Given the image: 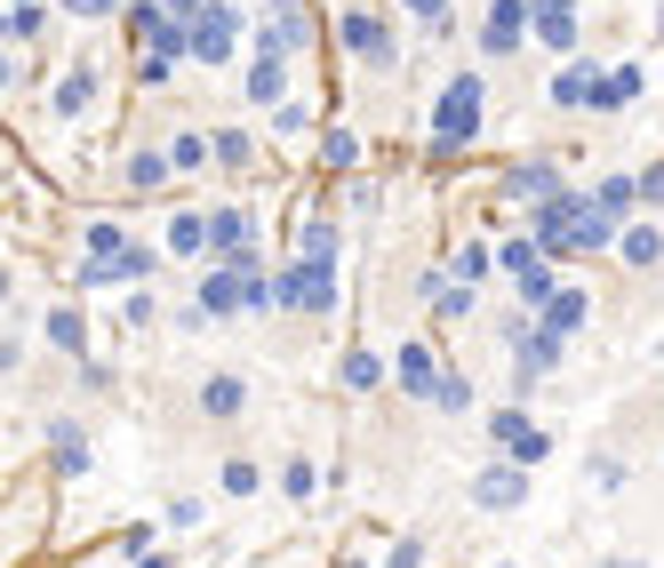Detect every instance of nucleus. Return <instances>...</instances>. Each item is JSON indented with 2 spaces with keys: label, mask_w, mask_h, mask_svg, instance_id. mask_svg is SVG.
<instances>
[{
  "label": "nucleus",
  "mask_w": 664,
  "mask_h": 568,
  "mask_svg": "<svg viewBox=\"0 0 664 568\" xmlns=\"http://www.w3.org/2000/svg\"><path fill=\"white\" fill-rule=\"evenodd\" d=\"M473 137H481V73H449L441 105H433V152L449 160V152H464Z\"/></svg>",
  "instance_id": "obj_1"
},
{
  "label": "nucleus",
  "mask_w": 664,
  "mask_h": 568,
  "mask_svg": "<svg viewBox=\"0 0 664 568\" xmlns=\"http://www.w3.org/2000/svg\"><path fill=\"white\" fill-rule=\"evenodd\" d=\"M273 305H281V313H305V320H328V313H337V264H313V256L281 264Z\"/></svg>",
  "instance_id": "obj_2"
},
{
  "label": "nucleus",
  "mask_w": 664,
  "mask_h": 568,
  "mask_svg": "<svg viewBox=\"0 0 664 568\" xmlns=\"http://www.w3.org/2000/svg\"><path fill=\"white\" fill-rule=\"evenodd\" d=\"M232 49H241V9L201 0V9L185 17V56H192V64H224Z\"/></svg>",
  "instance_id": "obj_3"
},
{
  "label": "nucleus",
  "mask_w": 664,
  "mask_h": 568,
  "mask_svg": "<svg viewBox=\"0 0 664 568\" xmlns=\"http://www.w3.org/2000/svg\"><path fill=\"white\" fill-rule=\"evenodd\" d=\"M337 41H345L360 64H369V73H392V64H401V41H392V24H384L377 9H345Z\"/></svg>",
  "instance_id": "obj_4"
},
{
  "label": "nucleus",
  "mask_w": 664,
  "mask_h": 568,
  "mask_svg": "<svg viewBox=\"0 0 664 568\" xmlns=\"http://www.w3.org/2000/svg\"><path fill=\"white\" fill-rule=\"evenodd\" d=\"M473 505L481 513H520L528 505V464H481V473H473Z\"/></svg>",
  "instance_id": "obj_5"
},
{
  "label": "nucleus",
  "mask_w": 664,
  "mask_h": 568,
  "mask_svg": "<svg viewBox=\"0 0 664 568\" xmlns=\"http://www.w3.org/2000/svg\"><path fill=\"white\" fill-rule=\"evenodd\" d=\"M528 32H537L545 49L577 56V0H528Z\"/></svg>",
  "instance_id": "obj_6"
},
{
  "label": "nucleus",
  "mask_w": 664,
  "mask_h": 568,
  "mask_svg": "<svg viewBox=\"0 0 664 568\" xmlns=\"http://www.w3.org/2000/svg\"><path fill=\"white\" fill-rule=\"evenodd\" d=\"M528 41V0H488V24H481V49L488 56H513Z\"/></svg>",
  "instance_id": "obj_7"
},
{
  "label": "nucleus",
  "mask_w": 664,
  "mask_h": 568,
  "mask_svg": "<svg viewBox=\"0 0 664 568\" xmlns=\"http://www.w3.org/2000/svg\"><path fill=\"white\" fill-rule=\"evenodd\" d=\"M305 41H313V17H305V0H273V24L256 32V49L288 56V49H305Z\"/></svg>",
  "instance_id": "obj_8"
},
{
  "label": "nucleus",
  "mask_w": 664,
  "mask_h": 568,
  "mask_svg": "<svg viewBox=\"0 0 664 568\" xmlns=\"http://www.w3.org/2000/svg\"><path fill=\"white\" fill-rule=\"evenodd\" d=\"M552 192H569L552 160H513L505 169V200H528V209H537V200H552Z\"/></svg>",
  "instance_id": "obj_9"
},
{
  "label": "nucleus",
  "mask_w": 664,
  "mask_h": 568,
  "mask_svg": "<svg viewBox=\"0 0 664 568\" xmlns=\"http://www.w3.org/2000/svg\"><path fill=\"white\" fill-rule=\"evenodd\" d=\"M641 88H649V73H641V64H609V73L592 81V113H624Z\"/></svg>",
  "instance_id": "obj_10"
},
{
  "label": "nucleus",
  "mask_w": 664,
  "mask_h": 568,
  "mask_svg": "<svg viewBox=\"0 0 664 568\" xmlns=\"http://www.w3.org/2000/svg\"><path fill=\"white\" fill-rule=\"evenodd\" d=\"M209 320H224V313H249V296H241V273L232 264H209V281H201V296H192Z\"/></svg>",
  "instance_id": "obj_11"
},
{
  "label": "nucleus",
  "mask_w": 664,
  "mask_h": 568,
  "mask_svg": "<svg viewBox=\"0 0 664 568\" xmlns=\"http://www.w3.org/2000/svg\"><path fill=\"white\" fill-rule=\"evenodd\" d=\"M392 377H401V392H409V400H433V385H441V360L424 353V345H401V353H392Z\"/></svg>",
  "instance_id": "obj_12"
},
{
  "label": "nucleus",
  "mask_w": 664,
  "mask_h": 568,
  "mask_svg": "<svg viewBox=\"0 0 664 568\" xmlns=\"http://www.w3.org/2000/svg\"><path fill=\"white\" fill-rule=\"evenodd\" d=\"M584 313H592V305H584V288H552V296H545V305H537V320L552 328V337H560V345H569V337H577V328H584Z\"/></svg>",
  "instance_id": "obj_13"
},
{
  "label": "nucleus",
  "mask_w": 664,
  "mask_h": 568,
  "mask_svg": "<svg viewBox=\"0 0 664 568\" xmlns=\"http://www.w3.org/2000/svg\"><path fill=\"white\" fill-rule=\"evenodd\" d=\"M41 337H49L56 353H73V360H88V320H81L73 305H49V320H41Z\"/></svg>",
  "instance_id": "obj_14"
},
{
  "label": "nucleus",
  "mask_w": 664,
  "mask_h": 568,
  "mask_svg": "<svg viewBox=\"0 0 664 568\" xmlns=\"http://www.w3.org/2000/svg\"><path fill=\"white\" fill-rule=\"evenodd\" d=\"M49 449H56V473H64V481H81V473H88V432H81V424H64V417H56V424H49Z\"/></svg>",
  "instance_id": "obj_15"
},
{
  "label": "nucleus",
  "mask_w": 664,
  "mask_h": 568,
  "mask_svg": "<svg viewBox=\"0 0 664 568\" xmlns=\"http://www.w3.org/2000/svg\"><path fill=\"white\" fill-rule=\"evenodd\" d=\"M249 249V209H217L209 217V256L224 264V256H241Z\"/></svg>",
  "instance_id": "obj_16"
},
{
  "label": "nucleus",
  "mask_w": 664,
  "mask_h": 568,
  "mask_svg": "<svg viewBox=\"0 0 664 568\" xmlns=\"http://www.w3.org/2000/svg\"><path fill=\"white\" fill-rule=\"evenodd\" d=\"M592 81H601V64H584V56H569L552 73V105H592Z\"/></svg>",
  "instance_id": "obj_17"
},
{
  "label": "nucleus",
  "mask_w": 664,
  "mask_h": 568,
  "mask_svg": "<svg viewBox=\"0 0 664 568\" xmlns=\"http://www.w3.org/2000/svg\"><path fill=\"white\" fill-rule=\"evenodd\" d=\"M288 96V73H281V56L273 49H256V73H249V105H281Z\"/></svg>",
  "instance_id": "obj_18"
},
{
  "label": "nucleus",
  "mask_w": 664,
  "mask_h": 568,
  "mask_svg": "<svg viewBox=\"0 0 664 568\" xmlns=\"http://www.w3.org/2000/svg\"><path fill=\"white\" fill-rule=\"evenodd\" d=\"M296 256L337 264V224H328V217H305V224H296Z\"/></svg>",
  "instance_id": "obj_19"
},
{
  "label": "nucleus",
  "mask_w": 664,
  "mask_h": 568,
  "mask_svg": "<svg viewBox=\"0 0 664 568\" xmlns=\"http://www.w3.org/2000/svg\"><path fill=\"white\" fill-rule=\"evenodd\" d=\"M592 209H601L609 224H624V217H633V209H641V192H633V177H601V192H592Z\"/></svg>",
  "instance_id": "obj_20"
},
{
  "label": "nucleus",
  "mask_w": 664,
  "mask_h": 568,
  "mask_svg": "<svg viewBox=\"0 0 664 568\" xmlns=\"http://www.w3.org/2000/svg\"><path fill=\"white\" fill-rule=\"evenodd\" d=\"M616 249H624V264H664V232L656 224H624Z\"/></svg>",
  "instance_id": "obj_21"
},
{
  "label": "nucleus",
  "mask_w": 664,
  "mask_h": 568,
  "mask_svg": "<svg viewBox=\"0 0 664 568\" xmlns=\"http://www.w3.org/2000/svg\"><path fill=\"white\" fill-rule=\"evenodd\" d=\"M88 105H96V73H64V81H56V113L81 120Z\"/></svg>",
  "instance_id": "obj_22"
},
{
  "label": "nucleus",
  "mask_w": 664,
  "mask_h": 568,
  "mask_svg": "<svg viewBox=\"0 0 664 568\" xmlns=\"http://www.w3.org/2000/svg\"><path fill=\"white\" fill-rule=\"evenodd\" d=\"M169 256H209V217H169Z\"/></svg>",
  "instance_id": "obj_23"
},
{
  "label": "nucleus",
  "mask_w": 664,
  "mask_h": 568,
  "mask_svg": "<svg viewBox=\"0 0 664 568\" xmlns=\"http://www.w3.org/2000/svg\"><path fill=\"white\" fill-rule=\"evenodd\" d=\"M424 296H433L441 320H464V313H473V288H464V281H441V273H433V281H424Z\"/></svg>",
  "instance_id": "obj_24"
},
{
  "label": "nucleus",
  "mask_w": 664,
  "mask_h": 568,
  "mask_svg": "<svg viewBox=\"0 0 664 568\" xmlns=\"http://www.w3.org/2000/svg\"><path fill=\"white\" fill-rule=\"evenodd\" d=\"M241 400H249L241 377H209V385H201V409H209V417H241Z\"/></svg>",
  "instance_id": "obj_25"
},
{
  "label": "nucleus",
  "mask_w": 664,
  "mask_h": 568,
  "mask_svg": "<svg viewBox=\"0 0 664 568\" xmlns=\"http://www.w3.org/2000/svg\"><path fill=\"white\" fill-rule=\"evenodd\" d=\"M552 288H560V281H552V264H545V256H537V264H528V273H513V296H520V305H528V313H537V305H545V296H552Z\"/></svg>",
  "instance_id": "obj_26"
},
{
  "label": "nucleus",
  "mask_w": 664,
  "mask_h": 568,
  "mask_svg": "<svg viewBox=\"0 0 664 568\" xmlns=\"http://www.w3.org/2000/svg\"><path fill=\"white\" fill-rule=\"evenodd\" d=\"M433 409L464 417V409H473V377H464V369H441V385H433Z\"/></svg>",
  "instance_id": "obj_27"
},
{
  "label": "nucleus",
  "mask_w": 664,
  "mask_h": 568,
  "mask_svg": "<svg viewBox=\"0 0 664 568\" xmlns=\"http://www.w3.org/2000/svg\"><path fill=\"white\" fill-rule=\"evenodd\" d=\"M384 385V360L377 353H345V392H377Z\"/></svg>",
  "instance_id": "obj_28"
},
{
  "label": "nucleus",
  "mask_w": 664,
  "mask_h": 568,
  "mask_svg": "<svg viewBox=\"0 0 664 568\" xmlns=\"http://www.w3.org/2000/svg\"><path fill=\"white\" fill-rule=\"evenodd\" d=\"M128 32H137V41H160V32H169V9H160V0H128Z\"/></svg>",
  "instance_id": "obj_29"
},
{
  "label": "nucleus",
  "mask_w": 664,
  "mask_h": 568,
  "mask_svg": "<svg viewBox=\"0 0 664 568\" xmlns=\"http://www.w3.org/2000/svg\"><path fill=\"white\" fill-rule=\"evenodd\" d=\"M209 137H217V145H209V160H224V169H249V152H256V145L241 137V128H209Z\"/></svg>",
  "instance_id": "obj_30"
},
{
  "label": "nucleus",
  "mask_w": 664,
  "mask_h": 568,
  "mask_svg": "<svg viewBox=\"0 0 664 568\" xmlns=\"http://www.w3.org/2000/svg\"><path fill=\"white\" fill-rule=\"evenodd\" d=\"M488 264H496V256H488V249H481V241H464V249H456V256H449V281H464V288H473V281H481V273H488Z\"/></svg>",
  "instance_id": "obj_31"
},
{
  "label": "nucleus",
  "mask_w": 664,
  "mask_h": 568,
  "mask_svg": "<svg viewBox=\"0 0 664 568\" xmlns=\"http://www.w3.org/2000/svg\"><path fill=\"white\" fill-rule=\"evenodd\" d=\"M160 177H169V152H128V185L137 192H152Z\"/></svg>",
  "instance_id": "obj_32"
},
{
  "label": "nucleus",
  "mask_w": 664,
  "mask_h": 568,
  "mask_svg": "<svg viewBox=\"0 0 664 568\" xmlns=\"http://www.w3.org/2000/svg\"><path fill=\"white\" fill-rule=\"evenodd\" d=\"M281 488L296 496V505H305V496L320 488V473H313V456H288V464H281Z\"/></svg>",
  "instance_id": "obj_33"
},
{
  "label": "nucleus",
  "mask_w": 664,
  "mask_h": 568,
  "mask_svg": "<svg viewBox=\"0 0 664 568\" xmlns=\"http://www.w3.org/2000/svg\"><path fill=\"white\" fill-rule=\"evenodd\" d=\"M81 241H88V256H120V249H128V232H120L113 217H96V224L81 232Z\"/></svg>",
  "instance_id": "obj_34"
},
{
  "label": "nucleus",
  "mask_w": 664,
  "mask_h": 568,
  "mask_svg": "<svg viewBox=\"0 0 664 568\" xmlns=\"http://www.w3.org/2000/svg\"><path fill=\"white\" fill-rule=\"evenodd\" d=\"M520 432H528V409H520V400H513V409H496V417H488V441H496V449H513Z\"/></svg>",
  "instance_id": "obj_35"
},
{
  "label": "nucleus",
  "mask_w": 664,
  "mask_h": 568,
  "mask_svg": "<svg viewBox=\"0 0 664 568\" xmlns=\"http://www.w3.org/2000/svg\"><path fill=\"white\" fill-rule=\"evenodd\" d=\"M320 160H328V169H352V160H360V145L345 137V128H328V137H320Z\"/></svg>",
  "instance_id": "obj_36"
},
{
  "label": "nucleus",
  "mask_w": 664,
  "mask_h": 568,
  "mask_svg": "<svg viewBox=\"0 0 664 568\" xmlns=\"http://www.w3.org/2000/svg\"><path fill=\"white\" fill-rule=\"evenodd\" d=\"M137 81H145V88H169V81H177V56H160V49H152V56L137 64Z\"/></svg>",
  "instance_id": "obj_37"
},
{
  "label": "nucleus",
  "mask_w": 664,
  "mask_h": 568,
  "mask_svg": "<svg viewBox=\"0 0 664 568\" xmlns=\"http://www.w3.org/2000/svg\"><path fill=\"white\" fill-rule=\"evenodd\" d=\"M224 496H256V464H249V456L224 464Z\"/></svg>",
  "instance_id": "obj_38"
},
{
  "label": "nucleus",
  "mask_w": 664,
  "mask_h": 568,
  "mask_svg": "<svg viewBox=\"0 0 664 568\" xmlns=\"http://www.w3.org/2000/svg\"><path fill=\"white\" fill-rule=\"evenodd\" d=\"M201 160H209V137H177L169 145V169H201Z\"/></svg>",
  "instance_id": "obj_39"
},
{
  "label": "nucleus",
  "mask_w": 664,
  "mask_h": 568,
  "mask_svg": "<svg viewBox=\"0 0 664 568\" xmlns=\"http://www.w3.org/2000/svg\"><path fill=\"white\" fill-rule=\"evenodd\" d=\"M633 192H641V209H656V200H664V160H649V169L633 177Z\"/></svg>",
  "instance_id": "obj_40"
},
{
  "label": "nucleus",
  "mask_w": 664,
  "mask_h": 568,
  "mask_svg": "<svg viewBox=\"0 0 664 568\" xmlns=\"http://www.w3.org/2000/svg\"><path fill=\"white\" fill-rule=\"evenodd\" d=\"M401 9H409L417 24H441V32H449V0H401Z\"/></svg>",
  "instance_id": "obj_41"
},
{
  "label": "nucleus",
  "mask_w": 664,
  "mask_h": 568,
  "mask_svg": "<svg viewBox=\"0 0 664 568\" xmlns=\"http://www.w3.org/2000/svg\"><path fill=\"white\" fill-rule=\"evenodd\" d=\"M120 320H128V328H152V296H145V288H128V305H120Z\"/></svg>",
  "instance_id": "obj_42"
},
{
  "label": "nucleus",
  "mask_w": 664,
  "mask_h": 568,
  "mask_svg": "<svg viewBox=\"0 0 664 568\" xmlns=\"http://www.w3.org/2000/svg\"><path fill=\"white\" fill-rule=\"evenodd\" d=\"M384 568H424V545H417V537H401V545L384 553Z\"/></svg>",
  "instance_id": "obj_43"
},
{
  "label": "nucleus",
  "mask_w": 664,
  "mask_h": 568,
  "mask_svg": "<svg viewBox=\"0 0 664 568\" xmlns=\"http://www.w3.org/2000/svg\"><path fill=\"white\" fill-rule=\"evenodd\" d=\"M273 120H281V137H305V128H313L305 105H273Z\"/></svg>",
  "instance_id": "obj_44"
},
{
  "label": "nucleus",
  "mask_w": 664,
  "mask_h": 568,
  "mask_svg": "<svg viewBox=\"0 0 664 568\" xmlns=\"http://www.w3.org/2000/svg\"><path fill=\"white\" fill-rule=\"evenodd\" d=\"M201 520V496H169V528H192Z\"/></svg>",
  "instance_id": "obj_45"
},
{
  "label": "nucleus",
  "mask_w": 664,
  "mask_h": 568,
  "mask_svg": "<svg viewBox=\"0 0 664 568\" xmlns=\"http://www.w3.org/2000/svg\"><path fill=\"white\" fill-rule=\"evenodd\" d=\"M120 0H64V17H113Z\"/></svg>",
  "instance_id": "obj_46"
},
{
  "label": "nucleus",
  "mask_w": 664,
  "mask_h": 568,
  "mask_svg": "<svg viewBox=\"0 0 664 568\" xmlns=\"http://www.w3.org/2000/svg\"><path fill=\"white\" fill-rule=\"evenodd\" d=\"M160 9H169V17H192V9H201V0H160Z\"/></svg>",
  "instance_id": "obj_47"
},
{
  "label": "nucleus",
  "mask_w": 664,
  "mask_h": 568,
  "mask_svg": "<svg viewBox=\"0 0 664 568\" xmlns=\"http://www.w3.org/2000/svg\"><path fill=\"white\" fill-rule=\"evenodd\" d=\"M9 81H17V64H9V49H0V88H9Z\"/></svg>",
  "instance_id": "obj_48"
},
{
  "label": "nucleus",
  "mask_w": 664,
  "mask_h": 568,
  "mask_svg": "<svg viewBox=\"0 0 664 568\" xmlns=\"http://www.w3.org/2000/svg\"><path fill=\"white\" fill-rule=\"evenodd\" d=\"M137 568H169V560H152V553H137Z\"/></svg>",
  "instance_id": "obj_49"
},
{
  "label": "nucleus",
  "mask_w": 664,
  "mask_h": 568,
  "mask_svg": "<svg viewBox=\"0 0 664 568\" xmlns=\"http://www.w3.org/2000/svg\"><path fill=\"white\" fill-rule=\"evenodd\" d=\"M0 305H9V273H0Z\"/></svg>",
  "instance_id": "obj_50"
},
{
  "label": "nucleus",
  "mask_w": 664,
  "mask_h": 568,
  "mask_svg": "<svg viewBox=\"0 0 664 568\" xmlns=\"http://www.w3.org/2000/svg\"><path fill=\"white\" fill-rule=\"evenodd\" d=\"M609 568H641V560H609Z\"/></svg>",
  "instance_id": "obj_51"
},
{
  "label": "nucleus",
  "mask_w": 664,
  "mask_h": 568,
  "mask_svg": "<svg viewBox=\"0 0 664 568\" xmlns=\"http://www.w3.org/2000/svg\"><path fill=\"white\" fill-rule=\"evenodd\" d=\"M0 32H9V9H0Z\"/></svg>",
  "instance_id": "obj_52"
},
{
  "label": "nucleus",
  "mask_w": 664,
  "mask_h": 568,
  "mask_svg": "<svg viewBox=\"0 0 664 568\" xmlns=\"http://www.w3.org/2000/svg\"><path fill=\"white\" fill-rule=\"evenodd\" d=\"M345 568H360V560H345Z\"/></svg>",
  "instance_id": "obj_53"
},
{
  "label": "nucleus",
  "mask_w": 664,
  "mask_h": 568,
  "mask_svg": "<svg viewBox=\"0 0 664 568\" xmlns=\"http://www.w3.org/2000/svg\"><path fill=\"white\" fill-rule=\"evenodd\" d=\"M656 24H664V17H656Z\"/></svg>",
  "instance_id": "obj_54"
}]
</instances>
